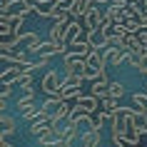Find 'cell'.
Wrapping results in <instances>:
<instances>
[{
    "label": "cell",
    "instance_id": "1",
    "mask_svg": "<svg viewBox=\"0 0 147 147\" xmlns=\"http://www.w3.org/2000/svg\"><path fill=\"white\" fill-rule=\"evenodd\" d=\"M40 90L47 95V97H60V90H62V80H60V72L57 70H47L42 82H40ZM62 100V97H60Z\"/></svg>",
    "mask_w": 147,
    "mask_h": 147
},
{
    "label": "cell",
    "instance_id": "2",
    "mask_svg": "<svg viewBox=\"0 0 147 147\" xmlns=\"http://www.w3.org/2000/svg\"><path fill=\"white\" fill-rule=\"evenodd\" d=\"M75 107H78L80 112H85V115H95V112L102 107V100H100V97H95L92 92H90V95H80L78 100H75Z\"/></svg>",
    "mask_w": 147,
    "mask_h": 147
},
{
    "label": "cell",
    "instance_id": "3",
    "mask_svg": "<svg viewBox=\"0 0 147 147\" xmlns=\"http://www.w3.org/2000/svg\"><path fill=\"white\" fill-rule=\"evenodd\" d=\"M127 50H122V47H115V45H110L102 50V57H105V62L107 65H115V67H120V65H125L127 62Z\"/></svg>",
    "mask_w": 147,
    "mask_h": 147
},
{
    "label": "cell",
    "instance_id": "4",
    "mask_svg": "<svg viewBox=\"0 0 147 147\" xmlns=\"http://www.w3.org/2000/svg\"><path fill=\"white\" fill-rule=\"evenodd\" d=\"M82 28H85V25H80V20H70V23H67V30H65V38H62V42H65V45H75L78 40H82V38H85Z\"/></svg>",
    "mask_w": 147,
    "mask_h": 147
},
{
    "label": "cell",
    "instance_id": "5",
    "mask_svg": "<svg viewBox=\"0 0 147 147\" xmlns=\"http://www.w3.org/2000/svg\"><path fill=\"white\" fill-rule=\"evenodd\" d=\"M102 18H105V10H102V8H87L85 18H82L85 30H97L100 23H102Z\"/></svg>",
    "mask_w": 147,
    "mask_h": 147
},
{
    "label": "cell",
    "instance_id": "6",
    "mask_svg": "<svg viewBox=\"0 0 147 147\" xmlns=\"http://www.w3.org/2000/svg\"><path fill=\"white\" fill-rule=\"evenodd\" d=\"M85 40L95 47V50H105V47H110L107 35H105V32H102L100 28H97V30H85Z\"/></svg>",
    "mask_w": 147,
    "mask_h": 147
},
{
    "label": "cell",
    "instance_id": "7",
    "mask_svg": "<svg viewBox=\"0 0 147 147\" xmlns=\"http://www.w3.org/2000/svg\"><path fill=\"white\" fill-rule=\"evenodd\" d=\"M40 42H42V40L38 38V32H20V35H18V45L25 47L30 55L38 53V45H40Z\"/></svg>",
    "mask_w": 147,
    "mask_h": 147
},
{
    "label": "cell",
    "instance_id": "8",
    "mask_svg": "<svg viewBox=\"0 0 147 147\" xmlns=\"http://www.w3.org/2000/svg\"><path fill=\"white\" fill-rule=\"evenodd\" d=\"M90 92L95 95V97H100V100H105V97H110V78L107 72H102L100 78L92 82V87H90Z\"/></svg>",
    "mask_w": 147,
    "mask_h": 147
},
{
    "label": "cell",
    "instance_id": "9",
    "mask_svg": "<svg viewBox=\"0 0 147 147\" xmlns=\"http://www.w3.org/2000/svg\"><path fill=\"white\" fill-rule=\"evenodd\" d=\"M20 75H23V65H8L0 72V85H15Z\"/></svg>",
    "mask_w": 147,
    "mask_h": 147
},
{
    "label": "cell",
    "instance_id": "10",
    "mask_svg": "<svg viewBox=\"0 0 147 147\" xmlns=\"http://www.w3.org/2000/svg\"><path fill=\"white\" fill-rule=\"evenodd\" d=\"M15 107H18V112L20 115H25L28 110H32V107H38L35 105V90H23V97H18V102H15Z\"/></svg>",
    "mask_w": 147,
    "mask_h": 147
},
{
    "label": "cell",
    "instance_id": "11",
    "mask_svg": "<svg viewBox=\"0 0 147 147\" xmlns=\"http://www.w3.org/2000/svg\"><path fill=\"white\" fill-rule=\"evenodd\" d=\"M102 145V130L95 125L92 130H87L85 135H82V140H80V147H100Z\"/></svg>",
    "mask_w": 147,
    "mask_h": 147
},
{
    "label": "cell",
    "instance_id": "12",
    "mask_svg": "<svg viewBox=\"0 0 147 147\" xmlns=\"http://www.w3.org/2000/svg\"><path fill=\"white\" fill-rule=\"evenodd\" d=\"M13 132H15V117L3 112L0 115V140H8Z\"/></svg>",
    "mask_w": 147,
    "mask_h": 147
},
{
    "label": "cell",
    "instance_id": "13",
    "mask_svg": "<svg viewBox=\"0 0 147 147\" xmlns=\"http://www.w3.org/2000/svg\"><path fill=\"white\" fill-rule=\"evenodd\" d=\"M60 140H62V135L57 130H53V125H50V130L45 135H40L38 142H40V147H55V145H60Z\"/></svg>",
    "mask_w": 147,
    "mask_h": 147
},
{
    "label": "cell",
    "instance_id": "14",
    "mask_svg": "<svg viewBox=\"0 0 147 147\" xmlns=\"http://www.w3.org/2000/svg\"><path fill=\"white\" fill-rule=\"evenodd\" d=\"M70 15H72V20H80V18H85L87 13V0H70Z\"/></svg>",
    "mask_w": 147,
    "mask_h": 147
},
{
    "label": "cell",
    "instance_id": "15",
    "mask_svg": "<svg viewBox=\"0 0 147 147\" xmlns=\"http://www.w3.org/2000/svg\"><path fill=\"white\" fill-rule=\"evenodd\" d=\"M65 30H67V23H53V25H50V32H47V40H53V42H62Z\"/></svg>",
    "mask_w": 147,
    "mask_h": 147
},
{
    "label": "cell",
    "instance_id": "16",
    "mask_svg": "<svg viewBox=\"0 0 147 147\" xmlns=\"http://www.w3.org/2000/svg\"><path fill=\"white\" fill-rule=\"evenodd\" d=\"M85 60H87V65H92V67H97V70H107V62L102 57V50H92Z\"/></svg>",
    "mask_w": 147,
    "mask_h": 147
},
{
    "label": "cell",
    "instance_id": "17",
    "mask_svg": "<svg viewBox=\"0 0 147 147\" xmlns=\"http://www.w3.org/2000/svg\"><path fill=\"white\" fill-rule=\"evenodd\" d=\"M60 97H47L45 102H42V105H40V110H42V112H45L47 117H53L55 112H57V107H60Z\"/></svg>",
    "mask_w": 147,
    "mask_h": 147
},
{
    "label": "cell",
    "instance_id": "18",
    "mask_svg": "<svg viewBox=\"0 0 147 147\" xmlns=\"http://www.w3.org/2000/svg\"><path fill=\"white\" fill-rule=\"evenodd\" d=\"M55 10V0H50V3H38L35 5V15L38 18H50Z\"/></svg>",
    "mask_w": 147,
    "mask_h": 147
},
{
    "label": "cell",
    "instance_id": "19",
    "mask_svg": "<svg viewBox=\"0 0 147 147\" xmlns=\"http://www.w3.org/2000/svg\"><path fill=\"white\" fill-rule=\"evenodd\" d=\"M100 110H102V112H107V115H115L117 110H120V100H115V97H105Z\"/></svg>",
    "mask_w": 147,
    "mask_h": 147
},
{
    "label": "cell",
    "instance_id": "20",
    "mask_svg": "<svg viewBox=\"0 0 147 147\" xmlns=\"http://www.w3.org/2000/svg\"><path fill=\"white\" fill-rule=\"evenodd\" d=\"M18 45V35H10V38H3V42H0V53H13Z\"/></svg>",
    "mask_w": 147,
    "mask_h": 147
},
{
    "label": "cell",
    "instance_id": "21",
    "mask_svg": "<svg viewBox=\"0 0 147 147\" xmlns=\"http://www.w3.org/2000/svg\"><path fill=\"white\" fill-rule=\"evenodd\" d=\"M122 95H125V85L120 82V80H110V97L120 100Z\"/></svg>",
    "mask_w": 147,
    "mask_h": 147
},
{
    "label": "cell",
    "instance_id": "22",
    "mask_svg": "<svg viewBox=\"0 0 147 147\" xmlns=\"http://www.w3.org/2000/svg\"><path fill=\"white\" fill-rule=\"evenodd\" d=\"M102 72H105V70H97V67H92V65H87V62H85V70H82V78H85V80H90V82H95V80L100 78Z\"/></svg>",
    "mask_w": 147,
    "mask_h": 147
},
{
    "label": "cell",
    "instance_id": "23",
    "mask_svg": "<svg viewBox=\"0 0 147 147\" xmlns=\"http://www.w3.org/2000/svg\"><path fill=\"white\" fill-rule=\"evenodd\" d=\"M122 30H125V32H140V30H142L140 18H127V20L122 23Z\"/></svg>",
    "mask_w": 147,
    "mask_h": 147
},
{
    "label": "cell",
    "instance_id": "24",
    "mask_svg": "<svg viewBox=\"0 0 147 147\" xmlns=\"http://www.w3.org/2000/svg\"><path fill=\"white\" fill-rule=\"evenodd\" d=\"M85 60V55H80L78 50H72V53H65L62 55V65H75V62H82Z\"/></svg>",
    "mask_w": 147,
    "mask_h": 147
},
{
    "label": "cell",
    "instance_id": "25",
    "mask_svg": "<svg viewBox=\"0 0 147 147\" xmlns=\"http://www.w3.org/2000/svg\"><path fill=\"white\" fill-rule=\"evenodd\" d=\"M85 62H75V65H62V70H65V75H82V70H85Z\"/></svg>",
    "mask_w": 147,
    "mask_h": 147
},
{
    "label": "cell",
    "instance_id": "26",
    "mask_svg": "<svg viewBox=\"0 0 147 147\" xmlns=\"http://www.w3.org/2000/svg\"><path fill=\"white\" fill-rule=\"evenodd\" d=\"M132 102L137 105L140 112H145V110H147V95L145 92H135V95H132Z\"/></svg>",
    "mask_w": 147,
    "mask_h": 147
},
{
    "label": "cell",
    "instance_id": "27",
    "mask_svg": "<svg viewBox=\"0 0 147 147\" xmlns=\"http://www.w3.org/2000/svg\"><path fill=\"white\" fill-rule=\"evenodd\" d=\"M15 85H20V90H30V87H32V75H25V72H23V75L18 78Z\"/></svg>",
    "mask_w": 147,
    "mask_h": 147
},
{
    "label": "cell",
    "instance_id": "28",
    "mask_svg": "<svg viewBox=\"0 0 147 147\" xmlns=\"http://www.w3.org/2000/svg\"><path fill=\"white\" fill-rule=\"evenodd\" d=\"M10 95H13V85H0V97L3 100H10Z\"/></svg>",
    "mask_w": 147,
    "mask_h": 147
},
{
    "label": "cell",
    "instance_id": "29",
    "mask_svg": "<svg viewBox=\"0 0 147 147\" xmlns=\"http://www.w3.org/2000/svg\"><path fill=\"white\" fill-rule=\"evenodd\" d=\"M140 25H142V30H147V10L140 15Z\"/></svg>",
    "mask_w": 147,
    "mask_h": 147
},
{
    "label": "cell",
    "instance_id": "30",
    "mask_svg": "<svg viewBox=\"0 0 147 147\" xmlns=\"http://www.w3.org/2000/svg\"><path fill=\"white\" fill-rule=\"evenodd\" d=\"M32 3H35V5H38V3H50V0H32Z\"/></svg>",
    "mask_w": 147,
    "mask_h": 147
},
{
    "label": "cell",
    "instance_id": "31",
    "mask_svg": "<svg viewBox=\"0 0 147 147\" xmlns=\"http://www.w3.org/2000/svg\"><path fill=\"white\" fill-rule=\"evenodd\" d=\"M142 117H145V120H147V110H145V112H142Z\"/></svg>",
    "mask_w": 147,
    "mask_h": 147
},
{
    "label": "cell",
    "instance_id": "32",
    "mask_svg": "<svg viewBox=\"0 0 147 147\" xmlns=\"http://www.w3.org/2000/svg\"><path fill=\"white\" fill-rule=\"evenodd\" d=\"M135 147H142V145H135Z\"/></svg>",
    "mask_w": 147,
    "mask_h": 147
},
{
    "label": "cell",
    "instance_id": "33",
    "mask_svg": "<svg viewBox=\"0 0 147 147\" xmlns=\"http://www.w3.org/2000/svg\"><path fill=\"white\" fill-rule=\"evenodd\" d=\"M10 147H13V145H10Z\"/></svg>",
    "mask_w": 147,
    "mask_h": 147
}]
</instances>
